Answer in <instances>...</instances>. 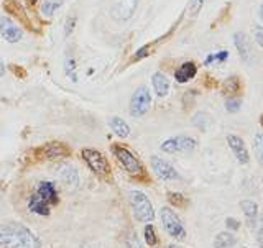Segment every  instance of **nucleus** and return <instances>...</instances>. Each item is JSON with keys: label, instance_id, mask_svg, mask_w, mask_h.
Masks as SVG:
<instances>
[{"label": "nucleus", "instance_id": "7", "mask_svg": "<svg viewBox=\"0 0 263 248\" xmlns=\"http://www.w3.org/2000/svg\"><path fill=\"white\" fill-rule=\"evenodd\" d=\"M150 107H152V94H150V90H148V87L146 86L137 87V90L130 99V107H128L130 115L135 119H140L150 110Z\"/></svg>", "mask_w": 263, "mask_h": 248}, {"label": "nucleus", "instance_id": "1", "mask_svg": "<svg viewBox=\"0 0 263 248\" xmlns=\"http://www.w3.org/2000/svg\"><path fill=\"white\" fill-rule=\"evenodd\" d=\"M0 248H41V242L27 225L5 222L0 224Z\"/></svg>", "mask_w": 263, "mask_h": 248}, {"label": "nucleus", "instance_id": "9", "mask_svg": "<svg viewBox=\"0 0 263 248\" xmlns=\"http://www.w3.org/2000/svg\"><path fill=\"white\" fill-rule=\"evenodd\" d=\"M197 146V142L189 135H178V137H171L168 140H164L161 143V151L175 155V153H189L193 151Z\"/></svg>", "mask_w": 263, "mask_h": 248}, {"label": "nucleus", "instance_id": "30", "mask_svg": "<svg viewBox=\"0 0 263 248\" xmlns=\"http://www.w3.org/2000/svg\"><path fill=\"white\" fill-rule=\"evenodd\" d=\"M76 23H78L76 16L71 15V16H68V18H66V23H64V36L66 38H69L72 35L74 28H76Z\"/></svg>", "mask_w": 263, "mask_h": 248}, {"label": "nucleus", "instance_id": "33", "mask_svg": "<svg viewBox=\"0 0 263 248\" xmlns=\"http://www.w3.org/2000/svg\"><path fill=\"white\" fill-rule=\"evenodd\" d=\"M150 45H145V46H142L138 49V51L134 54V58H132V61H138V60H143V58H146L148 54H150Z\"/></svg>", "mask_w": 263, "mask_h": 248}, {"label": "nucleus", "instance_id": "19", "mask_svg": "<svg viewBox=\"0 0 263 248\" xmlns=\"http://www.w3.org/2000/svg\"><path fill=\"white\" fill-rule=\"evenodd\" d=\"M109 127L119 138H127L130 135V125L119 115H114L109 119Z\"/></svg>", "mask_w": 263, "mask_h": 248}, {"label": "nucleus", "instance_id": "24", "mask_svg": "<svg viewBox=\"0 0 263 248\" xmlns=\"http://www.w3.org/2000/svg\"><path fill=\"white\" fill-rule=\"evenodd\" d=\"M229 60V51H217V53H212L209 54L208 58L204 60V64L205 66H214V64H222V63H226Z\"/></svg>", "mask_w": 263, "mask_h": 248}, {"label": "nucleus", "instance_id": "36", "mask_svg": "<svg viewBox=\"0 0 263 248\" xmlns=\"http://www.w3.org/2000/svg\"><path fill=\"white\" fill-rule=\"evenodd\" d=\"M5 72H7V66H5V63L2 60V56H0V78H4Z\"/></svg>", "mask_w": 263, "mask_h": 248}, {"label": "nucleus", "instance_id": "34", "mask_svg": "<svg viewBox=\"0 0 263 248\" xmlns=\"http://www.w3.org/2000/svg\"><path fill=\"white\" fill-rule=\"evenodd\" d=\"M253 38L258 43V46L263 48V27H260V25H255V28H253Z\"/></svg>", "mask_w": 263, "mask_h": 248}, {"label": "nucleus", "instance_id": "18", "mask_svg": "<svg viewBox=\"0 0 263 248\" xmlns=\"http://www.w3.org/2000/svg\"><path fill=\"white\" fill-rule=\"evenodd\" d=\"M152 86H153V90L155 94L158 97H166L168 92H170V79L164 72H155L152 76Z\"/></svg>", "mask_w": 263, "mask_h": 248}, {"label": "nucleus", "instance_id": "17", "mask_svg": "<svg viewBox=\"0 0 263 248\" xmlns=\"http://www.w3.org/2000/svg\"><path fill=\"white\" fill-rule=\"evenodd\" d=\"M240 209L243 211V216L247 219V225L249 228L255 230V225H257V219H258V205L255 201L245 199L240 202Z\"/></svg>", "mask_w": 263, "mask_h": 248}, {"label": "nucleus", "instance_id": "16", "mask_svg": "<svg viewBox=\"0 0 263 248\" xmlns=\"http://www.w3.org/2000/svg\"><path fill=\"white\" fill-rule=\"evenodd\" d=\"M196 74H197V64L194 61H186L175 71V79L179 84H186V82L196 78Z\"/></svg>", "mask_w": 263, "mask_h": 248}, {"label": "nucleus", "instance_id": "28", "mask_svg": "<svg viewBox=\"0 0 263 248\" xmlns=\"http://www.w3.org/2000/svg\"><path fill=\"white\" fill-rule=\"evenodd\" d=\"M240 107H242V99H238V97H229L227 101H226V110L227 112H238L240 110Z\"/></svg>", "mask_w": 263, "mask_h": 248}, {"label": "nucleus", "instance_id": "26", "mask_svg": "<svg viewBox=\"0 0 263 248\" xmlns=\"http://www.w3.org/2000/svg\"><path fill=\"white\" fill-rule=\"evenodd\" d=\"M238 87H240V82H238V78L235 76H230L229 79L224 81V86H222V92H224L226 96L229 94H235Z\"/></svg>", "mask_w": 263, "mask_h": 248}, {"label": "nucleus", "instance_id": "21", "mask_svg": "<svg viewBox=\"0 0 263 248\" xmlns=\"http://www.w3.org/2000/svg\"><path fill=\"white\" fill-rule=\"evenodd\" d=\"M60 178H61V181H64V183L69 184V186H78V183H79L78 169L74 166H71V164H61L60 166Z\"/></svg>", "mask_w": 263, "mask_h": 248}, {"label": "nucleus", "instance_id": "37", "mask_svg": "<svg viewBox=\"0 0 263 248\" xmlns=\"http://www.w3.org/2000/svg\"><path fill=\"white\" fill-rule=\"evenodd\" d=\"M25 4H27L28 8H35L40 4V0H25Z\"/></svg>", "mask_w": 263, "mask_h": 248}, {"label": "nucleus", "instance_id": "29", "mask_svg": "<svg viewBox=\"0 0 263 248\" xmlns=\"http://www.w3.org/2000/svg\"><path fill=\"white\" fill-rule=\"evenodd\" d=\"M125 246L127 248H143V243L140 242V238L135 232H130L125 238Z\"/></svg>", "mask_w": 263, "mask_h": 248}, {"label": "nucleus", "instance_id": "39", "mask_svg": "<svg viewBox=\"0 0 263 248\" xmlns=\"http://www.w3.org/2000/svg\"><path fill=\"white\" fill-rule=\"evenodd\" d=\"M260 125H261V127H263V113H261V115H260Z\"/></svg>", "mask_w": 263, "mask_h": 248}, {"label": "nucleus", "instance_id": "38", "mask_svg": "<svg viewBox=\"0 0 263 248\" xmlns=\"http://www.w3.org/2000/svg\"><path fill=\"white\" fill-rule=\"evenodd\" d=\"M258 16L263 20V4L260 5V8H258Z\"/></svg>", "mask_w": 263, "mask_h": 248}, {"label": "nucleus", "instance_id": "32", "mask_svg": "<svg viewBox=\"0 0 263 248\" xmlns=\"http://www.w3.org/2000/svg\"><path fill=\"white\" fill-rule=\"evenodd\" d=\"M255 232H257V243L260 248H263V214L258 216L257 225H255Z\"/></svg>", "mask_w": 263, "mask_h": 248}, {"label": "nucleus", "instance_id": "6", "mask_svg": "<svg viewBox=\"0 0 263 248\" xmlns=\"http://www.w3.org/2000/svg\"><path fill=\"white\" fill-rule=\"evenodd\" d=\"M81 156L84 163L89 166V169L97 176H109L110 173V164L107 161V158L104 156V153H101L99 150H94V148H84L81 151Z\"/></svg>", "mask_w": 263, "mask_h": 248}, {"label": "nucleus", "instance_id": "14", "mask_svg": "<svg viewBox=\"0 0 263 248\" xmlns=\"http://www.w3.org/2000/svg\"><path fill=\"white\" fill-rule=\"evenodd\" d=\"M234 46L237 48V53L240 56V60L247 64L253 63V48L247 33L243 31H237L234 33Z\"/></svg>", "mask_w": 263, "mask_h": 248}, {"label": "nucleus", "instance_id": "23", "mask_svg": "<svg viewBox=\"0 0 263 248\" xmlns=\"http://www.w3.org/2000/svg\"><path fill=\"white\" fill-rule=\"evenodd\" d=\"M78 64H76V58H74V54L69 51L68 54H66L64 58V74L68 76L72 82H76L78 81Z\"/></svg>", "mask_w": 263, "mask_h": 248}, {"label": "nucleus", "instance_id": "20", "mask_svg": "<svg viewBox=\"0 0 263 248\" xmlns=\"http://www.w3.org/2000/svg\"><path fill=\"white\" fill-rule=\"evenodd\" d=\"M64 0H41L40 2V15L45 18H51L54 13L63 7Z\"/></svg>", "mask_w": 263, "mask_h": 248}, {"label": "nucleus", "instance_id": "25", "mask_svg": "<svg viewBox=\"0 0 263 248\" xmlns=\"http://www.w3.org/2000/svg\"><path fill=\"white\" fill-rule=\"evenodd\" d=\"M253 151L260 164H263V131H257L253 137Z\"/></svg>", "mask_w": 263, "mask_h": 248}, {"label": "nucleus", "instance_id": "3", "mask_svg": "<svg viewBox=\"0 0 263 248\" xmlns=\"http://www.w3.org/2000/svg\"><path fill=\"white\" fill-rule=\"evenodd\" d=\"M128 202L134 217L142 222V224H150L155 219V209L152 201L148 199V196L143 194L142 191H130L128 193Z\"/></svg>", "mask_w": 263, "mask_h": 248}, {"label": "nucleus", "instance_id": "35", "mask_svg": "<svg viewBox=\"0 0 263 248\" xmlns=\"http://www.w3.org/2000/svg\"><path fill=\"white\" fill-rule=\"evenodd\" d=\"M227 227L230 230H238V228H240V222H238L237 219H234V217H229L227 219Z\"/></svg>", "mask_w": 263, "mask_h": 248}, {"label": "nucleus", "instance_id": "31", "mask_svg": "<svg viewBox=\"0 0 263 248\" xmlns=\"http://www.w3.org/2000/svg\"><path fill=\"white\" fill-rule=\"evenodd\" d=\"M204 4H205V0H191L189 5H187V13L191 16H196L197 13L201 12V8H202Z\"/></svg>", "mask_w": 263, "mask_h": 248}, {"label": "nucleus", "instance_id": "27", "mask_svg": "<svg viewBox=\"0 0 263 248\" xmlns=\"http://www.w3.org/2000/svg\"><path fill=\"white\" fill-rule=\"evenodd\" d=\"M143 237H145L146 245L156 246V243H158V237H156L155 227H153L152 224H146V225H145V228H143Z\"/></svg>", "mask_w": 263, "mask_h": 248}, {"label": "nucleus", "instance_id": "8", "mask_svg": "<svg viewBox=\"0 0 263 248\" xmlns=\"http://www.w3.org/2000/svg\"><path fill=\"white\" fill-rule=\"evenodd\" d=\"M4 8L5 12H8L12 18H16L18 23H22L25 28H28L30 31H36L38 27L33 22V16L27 12V7H25L20 0H5L4 2Z\"/></svg>", "mask_w": 263, "mask_h": 248}, {"label": "nucleus", "instance_id": "12", "mask_svg": "<svg viewBox=\"0 0 263 248\" xmlns=\"http://www.w3.org/2000/svg\"><path fill=\"white\" fill-rule=\"evenodd\" d=\"M140 0H115L110 8V15L115 22H127L134 16Z\"/></svg>", "mask_w": 263, "mask_h": 248}, {"label": "nucleus", "instance_id": "10", "mask_svg": "<svg viewBox=\"0 0 263 248\" xmlns=\"http://www.w3.org/2000/svg\"><path fill=\"white\" fill-rule=\"evenodd\" d=\"M36 155L40 160H49V161H54V160H63V158H68L71 155V150L68 145H64L61 142H49L41 145Z\"/></svg>", "mask_w": 263, "mask_h": 248}, {"label": "nucleus", "instance_id": "41", "mask_svg": "<svg viewBox=\"0 0 263 248\" xmlns=\"http://www.w3.org/2000/svg\"><path fill=\"white\" fill-rule=\"evenodd\" d=\"M240 248H247V246H240Z\"/></svg>", "mask_w": 263, "mask_h": 248}, {"label": "nucleus", "instance_id": "22", "mask_svg": "<svg viewBox=\"0 0 263 248\" xmlns=\"http://www.w3.org/2000/svg\"><path fill=\"white\" fill-rule=\"evenodd\" d=\"M237 246V237L230 232H220L216 240H214V248H235Z\"/></svg>", "mask_w": 263, "mask_h": 248}, {"label": "nucleus", "instance_id": "4", "mask_svg": "<svg viewBox=\"0 0 263 248\" xmlns=\"http://www.w3.org/2000/svg\"><path fill=\"white\" fill-rule=\"evenodd\" d=\"M110 151L115 156V160L120 164V166L125 169L130 176H138L143 173V164L137 158V155L130 150V148L123 146L120 143H114L110 146Z\"/></svg>", "mask_w": 263, "mask_h": 248}, {"label": "nucleus", "instance_id": "15", "mask_svg": "<svg viewBox=\"0 0 263 248\" xmlns=\"http://www.w3.org/2000/svg\"><path fill=\"white\" fill-rule=\"evenodd\" d=\"M227 145L229 148L232 150L234 156L237 158V161L240 164H247L250 161V155H249V150H247V145L245 142L237 135H227Z\"/></svg>", "mask_w": 263, "mask_h": 248}, {"label": "nucleus", "instance_id": "13", "mask_svg": "<svg viewBox=\"0 0 263 248\" xmlns=\"http://www.w3.org/2000/svg\"><path fill=\"white\" fill-rule=\"evenodd\" d=\"M150 163H152V169L155 171V175L158 176L160 179H163V181H176V179H179L178 171L173 168L166 160L160 158V156H152Z\"/></svg>", "mask_w": 263, "mask_h": 248}, {"label": "nucleus", "instance_id": "2", "mask_svg": "<svg viewBox=\"0 0 263 248\" xmlns=\"http://www.w3.org/2000/svg\"><path fill=\"white\" fill-rule=\"evenodd\" d=\"M60 204V193L53 181H41L36 191L28 197L27 207L31 214L41 217H48L51 214V207Z\"/></svg>", "mask_w": 263, "mask_h": 248}, {"label": "nucleus", "instance_id": "40", "mask_svg": "<svg viewBox=\"0 0 263 248\" xmlns=\"http://www.w3.org/2000/svg\"><path fill=\"white\" fill-rule=\"evenodd\" d=\"M168 248H179V246H178V245H173V243H171V245H170Z\"/></svg>", "mask_w": 263, "mask_h": 248}, {"label": "nucleus", "instance_id": "11", "mask_svg": "<svg viewBox=\"0 0 263 248\" xmlns=\"http://www.w3.org/2000/svg\"><path fill=\"white\" fill-rule=\"evenodd\" d=\"M0 35L7 41V43H18L23 38V30L20 28V25L16 23L12 16L4 15L0 18Z\"/></svg>", "mask_w": 263, "mask_h": 248}, {"label": "nucleus", "instance_id": "5", "mask_svg": "<svg viewBox=\"0 0 263 248\" xmlns=\"http://www.w3.org/2000/svg\"><path fill=\"white\" fill-rule=\"evenodd\" d=\"M160 219L164 232H166L170 237L176 238V240H184L186 238V228L183 225V222L178 217V214L170 209V207H163L160 211Z\"/></svg>", "mask_w": 263, "mask_h": 248}]
</instances>
